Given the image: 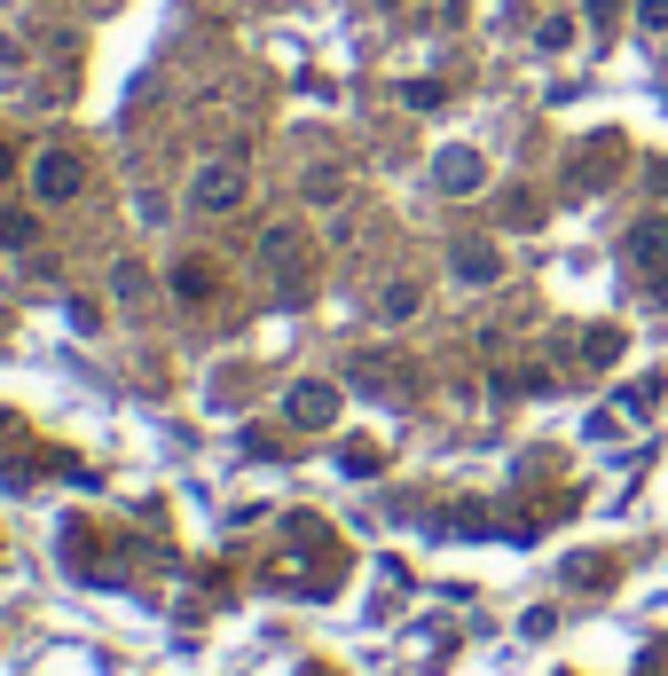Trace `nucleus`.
Masks as SVG:
<instances>
[{
	"mask_svg": "<svg viewBox=\"0 0 668 676\" xmlns=\"http://www.w3.org/2000/svg\"><path fill=\"white\" fill-rule=\"evenodd\" d=\"M433 174H441V190L464 197V190H480V157H472V150H441V157H433Z\"/></svg>",
	"mask_w": 668,
	"mask_h": 676,
	"instance_id": "nucleus-1",
	"label": "nucleus"
},
{
	"mask_svg": "<svg viewBox=\"0 0 668 676\" xmlns=\"http://www.w3.org/2000/svg\"><path fill=\"white\" fill-rule=\"evenodd\" d=\"M637 24L645 32H668V0H637Z\"/></svg>",
	"mask_w": 668,
	"mask_h": 676,
	"instance_id": "nucleus-2",
	"label": "nucleus"
},
{
	"mask_svg": "<svg viewBox=\"0 0 668 676\" xmlns=\"http://www.w3.org/2000/svg\"><path fill=\"white\" fill-rule=\"evenodd\" d=\"M566 40H574V24H566V17H551V24L535 32V48H566Z\"/></svg>",
	"mask_w": 668,
	"mask_h": 676,
	"instance_id": "nucleus-3",
	"label": "nucleus"
},
{
	"mask_svg": "<svg viewBox=\"0 0 668 676\" xmlns=\"http://www.w3.org/2000/svg\"><path fill=\"white\" fill-rule=\"evenodd\" d=\"M590 17H598V24H614V17H621V0H590Z\"/></svg>",
	"mask_w": 668,
	"mask_h": 676,
	"instance_id": "nucleus-4",
	"label": "nucleus"
},
{
	"mask_svg": "<svg viewBox=\"0 0 668 676\" xmlns=\"http://www.w3.org/2000/svg\"><path fill=\"white\" fill-rule=\"evenodd\" d=\"M0 174H9V150H0Z\"/></svg>",
	"mask_w": 668,
	"mask_h": 676,
	"instance_id": "nucleus-5",
	"label": "nucleus"
}]
</instances>
